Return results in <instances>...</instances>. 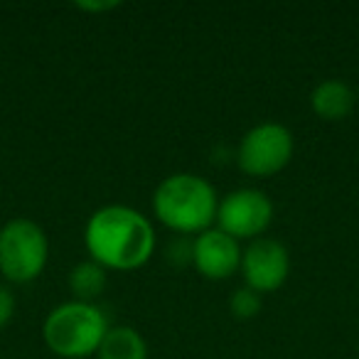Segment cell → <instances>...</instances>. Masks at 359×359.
Instances as JSON below:
<instances>
[{
    "mask_svg": "<svg viewBox=\"0 0 359 359\" xmlns=\"http://www.w3.org/2000/svg\"><path fill=\"white\" fill-rule=\"evenodd\" d=\"M241 273H244L246 288L256 290L259 295L273 293V290H278L288 280V249L278 239L259 236L241 254Z\"/></svg>",
    "mask_w": 359,
    "mask_h": 359,
    "instance_id": "cell-7",
    "label": "cell"
},
{
    "mask_svg": "<svg viewBox=\"0 0 359 359\" xmlns=\"http://www.w3.org/2000/svg\"><path fill=\"white\" fill-rule=\"evenodd\" d=\"M99 359H148V344L143 334L130 325H111L101 342Z\"/></svg>",
    "mask_w": 359,
    "mask_h": 359,
    "instance_id": "cell-10",
    "label": "cell"
},
{
    "mask_svg": "<svg viewBox=\"0 0 359 359\" xmlns=\"http://www.w3.org/2000/svg\"><path fill=\"white\" fill-rule=\"evenodd\" d=\"M69 290L79 303H96L106 290V269L96 261H81L69 273Z\"/></svg>",
    "mask_w": 359,
    "mask_h": 359,
    "instance_id": "cell-11",
    "label": "cell"
},
{
    "mask_svg": "<svg viewBox=\"0 0 359 359\" xmlns=\"http://www.w3.org/2000/svg\"><path fill=\"white\" fill-rule=\"evenodd\" d=\"M109 327V318L96 303L67 300L50 310L42 325V337L57 357L84 359L99 352Z\"/></svg>",
    "mask_w": 359,
    "mask_h": 359,
    "instance_id": "cell-3",
    "label": "cell"
},
{
    "mask_svg": "<svg viewBox=\"0 0 359 359\" xmlns=\"http://www.w3.org/2000/svg\"><path fill=\"white\" fill-rule=\"evenodd\" d=\"M273 222V202L269 195L254 187H241L219 200L217 210V229L231 239H259Z\"/></svg>",
    "mask_w": 359,
    "mask_h": 359,
    "instance_id": "cell-6",
    "label": "cell"
},
{
    "mask_svg": "<svg viewBox=\"0 0 359 359\" xmlns=\"http://www.w3.org/2000/svg\"><path fill=\"white\" fill-rule=\"evenodd\" d=\"M50 259L47 234L30 217H13L0 226V273L11 283H32Z\"/></svg>",
    "mask_w": 359,
    "mask_h": 359,
    "instance_id": "cell-4",
    "label": "cell"
},
{
    "mask_svg": "<svg viewBox=\"0 0 359 359\" xmlns=\"http://www.w3.org/2000/svg\"><path fill=\"white\" fill-rule=\"evenodd\" d=\"M13 315H15V295L11 288L0 285V330L11 323Z\"/></svg>",
    "mask_w": 359,
    "mask_h": 359,
    "instance_id": "cell-13",
    "label": "cell"
},
{
    "mask_svg": "<svg viewBox=\"0 0 359 359\" xmlns=\"http://www.w3.org/2000/svg\"><path fill=\"white\" fill-rule=\"evenodd\" d=\"M217 210V190L195 172L170 175L153 192V215L177 234H202L212 229Z\"/></svg>",
    "mask_w": 359,
    "mask_h": 359,
    "instance_id": "cell-2",
    "label": "cell"
},
{
    "mask_svg": "<svg viewBox=\"0 0 359 359\" xmlns=\"http://www.w3.org/2000/svg\"><path fill=\"white\" fill-rule=\"evenodd\" d=\"M229 310L236 320H251L259 315L261 310V295L251 288H239L231 293V300H229Z\"/></svg>",
    "mask_w": 359,
    "mask_h": 359,
    "instance_id": "cell-12",
    "label": "cell"
},
{
    "mask_svg": "<svg viewBox=\"0 0 359 359\" xmlns=\"http://www.w3.org/2000/svg\"><path fill=\"white\" fill-rule=\"evenodd\" d=\"M293 153V133L283 123L266 121L244 133L239 150H236V163H239L241 172L251 175V177H271L290 163Z\"/></svg>",
    "mask_w": 359,
    "mask_h": 359,
    "instance_id": "cell-5",
    "label": "cell"
},
{
    "mask_svg": "<svg viewBox=\"0 0 359 359\" xmlns=\"http://www.w3.org/2000/svg\"><path fill=\"white\" fill-rule=\"evenodd\" d=\"M357 106H359V94H357Z\"/></svg>",
    "mask_w": 359,
    "mask_h": 359,
    "instance_id": "cell-15",
    "label": "cell"
},
{
    "mask_svg": "<svg viewBox=\"0 0 359 359\" xmlns=\"http://www.w3.org/2000/svg\"><path fill=\"white\" fill-rule=\"evenodd\" d=\"M357 106V94L342 79H325L310 94V109L323 121H344Z\"/></svg>",
    "mask_w": 359,
    "mask_h": 359,
    "instance_id": "cell-9",
    "label": "cell"
},
{
    "mask_svg": "<svg viewBox=\"0 0 359 359\" xmlns=\"http://www.w3.org/2000/svg\"><path fill=\"white\" fill-rule=\"evenodd\" d=\"M241 246L222 229L202 231L192 239V266L207 280H226L241 269Z\"/></svg>",
    "mask_w": 359,
    "mask_h": 359,
    "instance_id": "cell-8",
    "label": "cell"
},
{
    "mask_svg": "<svg viewBox=\"0 0 359 359\" xmlns=\"http://www.w3.org/2000/svg\"><path fill=\"white\" fill-rule=\"evenodd\" d=\"M84 244L106 271H135L155 251V229L145 215L126 205H106L89 217Z\"/></svg>",
    "mask_w": 359,
    "mask_h": 359,
    "instance_id": "cell-1",
    "label": "cell"
},
{
    "mask_svg": "<svg viewBox=\"0 0 359 359\" xmlns=\"http://www.w3.org/2000/svg\"><path fill=\"white\" fill-rule=\"evenodd\" d=\"M76 8H81V11H111V8H118V3H76Z\"/></svg>",
    "mask_w": 359,
    "mask_h": 359,
    "instance_id": "cell-14",
    "label": "cell"
}]
</instances>
